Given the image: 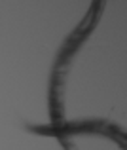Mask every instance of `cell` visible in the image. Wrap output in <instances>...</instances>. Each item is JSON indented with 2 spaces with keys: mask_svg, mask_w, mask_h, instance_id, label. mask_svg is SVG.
<instances>
[{
  "mask_svg": "<svg viewBox=\"0 0 127 150\" xmlns=\"http://www.w3.org/2000/svg\"><path fill=\"white\" fill-rule=\"evenodd\" d=\"M104 6H106V0H91V6H89V10H87L85 17L82 19L80 25L68 34V38L63 42L61 50H59L57 57H55L53 74H51V82H49V114H51L53 125L65 122V116H63V103H65V99H63V97H65L66 72H68V67H70V63H72V57L78 53V50L82 48V44L89 38V34L93 33V29L97 27Z\"/></svg>",
  "mask_w": 127,
  "mask_h": 150,
  "instance_id": "cell-1",
  "label": "cell"
},
{
  "mask_svg": "<svg viewBox=\"0 0 127 150\" xmlns=\"http://www.w3.org/2000/svg\"><path fill=\"white\" fill-rule=\"evenodd\" d=\"M30 131L34 133H44V135H55L59 139L68 135H78V133H101V135H106L110 139H116L118 144L121 148H125V135L118 125L108 124L104 120H84V122H72V124H66V122H61V124H49V125H29Z\"/></svg>",
  "mask_w": 127,
  "mask_h": 150,
  "instance_id": "cell-2",
  "label": "cell"
}]
</instances>
